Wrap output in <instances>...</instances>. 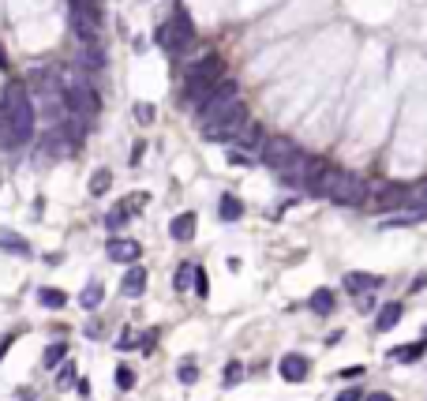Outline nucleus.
<instances>
[{"label": "nucleus", "mask_w": 427, "mask_h": 401, "mask_svg": "<svg viewBox=\"0 0 427 401\" xmlns=\"http://www.w3.org/2000/svg\"><path fill=\"white\" fill-rule=\"evenodd\" d=\"M34 124H38V113H34V101L26 83H8L4 94H0V146H26L34 139Z\"/></svg>", "instance_id": "1"}, {"label": "nucleus", "mask_w": 427, "mask_h": 401, "mask_svg": "<svg viewBox=\"0 0 427 401\" xmlns=\"http://www.w3.org/2000/svg\"><path fill=\"white\" fill-rule=\"evenodd\" d=\"M57 83H60V94H64V109H68V117H79V120L98 117L101 98H98V90L87 83V71H79L76 64H68V68H57Z\"/></svg>", "instance_id": "2"}, {"label": "nucleus", "mask_w": 427, "mask_h": 401, "mask_svg": "<svg viewBox=\"0 0 427 401\" xmlns=\"http://www.w3.org/2000/svg\"><path fill=\"white\" fill-rule=\"evenodd\" d=\"M240 105V87L236 83H218V87L210 90V98L199 105V124H202V132L214 124H221L233 109Z\"/></svg>", "instance_id": "3"}, {"label": "nucleus", "mask_w": 427, "mask_h": 401, "mask_svg": "<svg viewBox=\"0 0 427 401\" xmlns=\"http://www.w3.org/2000/svg\"><path fill=\"white\" fill-rule=\"evenodd\" d=\"M191 42H195V23L188 19V12H184V8H176L173 19L157 26V45H162V49H169V53H184Z\"/></svg>", "instance_id": "4"}, {"label": "nucleus", "mask_w": 427, "mask_h": 401, "mask_svg": "<svg viewBox=\"0 0 427 401\" xmlns=\"http://www.w3.org/2000/svg\"><path fill=\"white\" fill-rule=\"evenodd\" d=\"M296 154H300V146H296L289 135H266L263 146H259V157H263V165H270L274 173H281Z\"/></svg>", "instance_id": "5"}, {"label": "nucleus", "mask_w": 427, "mask_h": 401, "mask_svg": "<svg viewBox=\"0 0 427 401\" xmlns=\"http://www.w3.org/2000/svg\"><path fill=\"white\" fill-rule=\"evenodd\" d=\"M367 195H371V184L364 180V176L345 173V176L338 180V188L330 191V199L338 203V207H364V203H367Z\"/></svg>", "instance_id": "6"}, {"label": "nucleus", "mask_w": 427, "mask_h": 401, "mask_svg": "<svg viewBox=\"0 0 427 401\" xmlns=\"http://www.w3.org/2000/svg\"><path fill=\"white\" fill-rule=\"evenodd\" d=\"M247 120H252V117H247L244 101H240V105H236V109H233V113H229L225 120H221V124L207 128V132H202V135H207V139H225V143H233V139H236V132L247 124Z\"/></svg>", "instance_id": "7"}, {"label": "nucleus", "mask_w": 427, "mask_h": 401, "mask_svg": "<svg viewBox=\"0 0 427 401\" xmlns=\"http://www.w3.org/2000/svg\"><path fill=\"white\" fill-rule=\"evenodd\" d=\"M221 76H225V60H221L218 53H210V57H202L199 64H191V68H188V79L210 83V87H218Z\"/></svg>", "instance_id": "8"}, {"label": "nucleus", "mask_w": 427, "mask_h": 401, "mask_svg": "<svg viewBox=\"0 0 427 401\" xmlns=\"http://www.w3.org/2000/svg\"><path fill=\"white\" fill-rule=\"evenodd\" d=\"M105 255L113 259V263H128V266H135L139 263V255H143V244L139 240H128V237H113L105 244Z\"/></svg>", "instance_id": "9"}, {"label": "nucleus", "mask_w": 427, "mask_h": 401, "mask_svg": "<svg viewBox=\"0 0 427 401\" xmlns=\"http://www.w3.org/2000/svg\"><path fill=\"white\" fill-rule=\"evenodd\" d=\"M341 176H345V169H338V165H322L319 169V176H315V180L308 184V195H322V199H330V191L338 188V180Z\"/></svg>", "instance_id": "10"}, {"label": "nucleus", "mask_w": 427, "mask_h": 401, "mask_svg": "<svg viewBox=\"0 0 427 401\" xmlns=\"http://www.w3.org/2000/svg\"><path fill=\"white\" fill-rule=\"evenodd\" d=\"M277 371H281L285 382H304L311 375V364H308V357H300V352H289V357H281Z\"/></svg>", "instance_id": "11"}, {"label": "nucleus", "mask_w": 427, "mask_h": 401, "mask_svg": "<svg viewBox=\"0 0 427 401\" xmlns=\"http://www.w3.org/2000/svg\"><path fill=\"white\" fill-rule=\"evenodd\" d=\"M263 139H266L263 124H255V120H247V124L236 132V139H233V143H236V151H244V154H247V151H255V154H259V146H263Z\"/></svg>", "instance_id": "12"}, {"label": "nucleus", "mask_w": 427, "mask_h": 401, "mask_svg": "<svg viewBox=\"0 0 427 401\" xmlns=\"http://www.w3.org/2000/svg\"><path fill=\"white\" fill-rule=\"evenodd\" d=\"M71 64H76L79 71H101L105 68V49H101V45H82Z\"/></svg>", "instance_id": "13"}, {"label": "nucleus", "mask_w": 427, "mask_h": 401, "mask_svg": "<svg viewBox=\"0 0 427 401\" xmlns=\"http://www.w3.org/2000/svg\"><path fill=\"white\" fill-rule=\"evenodd\" d=\"M371 203H375L378 210H390V207H401V203H408V191L401 188V184H386L378 195H371Z\"/></svg>", "instance_id": "14"}, {"label": "nucleus", "mask_w": 427, "mask_h": 401, "mask_svg": "<svg viewBox=\"0 0 427 401\" xmlns=\"http://www.w3.org/2000/svg\"><path fill=\"white\" fill-rule=\"evenodd\" d=\"M120 293L124 296H143L146 293V270L143 266H128V274H124V282H120Z\"/></svg>", "instance_id": "15"}, {"label": "nucleus", "mask_w": 427, "mask_h": 401, "mask_svg": "<svg viewBox=\"0 0 427 401\" xmlns=\"http://www.w3.org/2000/svg\"><path fill=\"white\" fill-rule=\"evenodd\" d=\"M101 300H105V285H101L98 278L82 285V293H79V307H82V312H98Z\"/></svg>", "instance_id": "16"}, {"label": "nucleus", "mask_w": 427, "mask_h": 401, "mask_svg": "<svg viewBox=\"0 0 427 401\" xmlns=\"http://www.w3.org/2000/svg\"><path fill=\"white\" fill-rule=\"evenodd\" d=\"M401 315H405V304L401 300H390L378 307V315H375V330H390V326H397L401 323Z\"/></svg>", "instance_id": "17"}, {"label": "nucleus", "mask_w": 427, "mask_h": 401, "mask_svg": "<svg viewBox=\"0 0 427 401\" xmlns=\"http://www.w3.org/2000/svg\"><path fill=\"white\" fill-rule=\"evenodd\" d=\"M195 225H199V218L195 214H176L169 221V237L173 240H191L195 237Z\"/></svg>", "instance_id": "18"}, {"label": "nucleus", "mask_w": 427, "mask_h": 401, "mask_svg": "<svg viewBox=\"0 0 427 401\" xmlns=\"http://www.w3.org/2000/svg\"><path fill=\"white\" fill-rule=\"evenodd\" d=\"M0 248L12 251V255H23V259L31 255V244H26V240H23L15 229H0Z\"/></svg>", "instance_id": "19"}, {"label": "nucleus", "mask_w": 427, "mask_h": 401, "mask_svg": "<svg viewBox=\"0 0 427 401\" xmlns=\"http://www.w3.org/2000/svg\"><path fill=\"white\" fill-rule=\"evenodd\" d=\"M38 300H42V307H49V312H60V307H68V293L45 285V289H38Z\"/></svg>", "instance_id": "20"}, {"label": "nucleus", "mask_w": 427, "mask_h": 401, "mask_svg": "<svg viewBox=\"0 0 427 401\" xmlns=\"http://www.w3.org/2000/svg\"><path fill=\"white\" fill-rule=\"evenodd\" d=\"M218 210H221V214H218V218H221V221H236V218H240V214H244V203H240V199H236V195H221V203H218Z\"/></svg>", "instance_id": "21"}, {"label": "nucleus", "mask_w": 427, "mask_h": 401, "mask_svg": "<svg viewBox=\"0 0 427 401\" xmlns=\"http://www.w3.org/2000/svg\"><path fill=\"white\" fill-rule=\"evenodd\" d=\"M378 285H383V282H378V278H371V274H360V270H356V274H349V278H345V289H349V293H364V289H378Z\"/></svg>", "instance_id": "22"}, {"label": "nucleus", "mask_w": 427, "mask_h": 401, "mask_svg": "<svg viewBox=\"0 0 427 401\" xmlns=\"http://www.w3.org/2000/svg\"><path fill=\"white\" fill-rule=\"evenodd\" d=\"M311 312L315 315H330L333 312V293L330 289H315L311 293Z\"/></svg>", "instance_id": "23"}, {"label": "nucleus", "mask_w": 427, "mask_h": 401, "mask_svg": "<svg viewBox=\"0 0 427 401\" xmlns=\"http://www.w3.org/2000/svg\"><path fill=\"white\" fill-rule=\"evenodd\" d=\"M64 357H68V345H64V341H53L49 349L42 352V368H57Z\"/></svg>", "instance_id": "24"}, {"label": "nucleus", "mask_w": 427, "mask_h": 401, "mask_svg": "<svg viewBox=\"0 0 427 401\" xmlns=\"http://www.w3.org/2000/svg\"><path fill=\"white\" fill-rule=\"evenodd\" d=\"M109 184H113V173H109V169H94V173H90V195H105Z\"/></svg>", "instance_id": "25"}, {"label": "nucleus", "mask_w": 427, "mask_h": 401, "mask_svg": "<svg viewBox=\"0 0 427 401\" xmlns=\"http://www.w3.org/2000/svg\"><path fill=\"white\" fill-rule=\"evenodd\" d=\"M424 357V341H416V345H405V349H390V360H420Z\"/></svg>", "instance_id": "26"}, {"label": "nucleus", "mask_w": 427, "mask_h": 401, "mask_svg": "<svg viewBox=\"0 0 427 401\" xmlns=\"http://www.w3.org/2000/svg\"><path fill=\"white\" fill-rule=\"evenodd\" d=\"M128 218H132V214H128V210L116 203V207L105 214V229H113V232H116V229H124V225H128Z\"/></svg>", "instance_id": "27"}, {"label": "nucleus", "mask_w": 427, "mask_h": 401, "mask_svg": "<svg viewBox=\"0 0 427 401\" xmlns=\"http://www.w3.org/2000/svg\"><path fill=\"white\" fill-rule=\"evenodd\" d=\"M191 282H195V266L191 263H180V270H176V278H173V289H176V293H184Z\"/></svg>", "instance_id": "28"}, {"label": "nucleus", "mask_w": 427, "mask_h": 401, "mask_svg": "<svg viewBox=\"0 0 427 401\" xmlns=\"http://www.w3.org/2000/svg\"><path fill=\"white\" fill-rule=\"evenodd\" d=\"M408 203H412L420 214H427V180H420L416 188H408Z\"/></svg>", "instance_id": "29"}, {"label": "nucleus", "mask_w": 427, "mask_h": 401, "mask_svg": "<svg viewBox=\"0 0 427 401\" xmlns=\"http://www.w3.org/2000/svg\"><path fill=\"white\" fill-rule=\"evenodd\" d=\"M420 218H424L420 210H405V214H397V218H386L383 225H386V229H397V225H416Z\"/></svg>", "instance_id": "30"}, {"label": "nucleus", "mask_w": 427, "mask_h": 401, "mask_svg": "<svg viewBox=\"0 0 427 401\" xmlns=\"http://www.w3.org/2000/svg\"><path fill=\"white\" fill-rule=\"evenodd\" d=\"M120 207H124L128 214H135V210L146 207V195H143V191H139V195H128V199H120Z\"/></svg>", "instance_id": "31"}, {"label": "nucleus", "mask_w": 427, "mask_h": 401, "mask_svg": "<svg viewBox=\"0 0 427 401\" xmlns=\"http://www.w3.org/2000/svg\"><path fill=\"white\" fill-rule=\"evenodd\" d=\"M116 386L120 390H132L135 386V371L132 368H116Z\"/></svg>", "instance_id": "32"}, {"label": "nucleus", "mask_w": 427, "mask_h": 401, "mask_svg": "<svg viewBox=\"0 0 427 401\" xmlns=\"http://www.w3.org/2000/svg\"><path fill=\"white\" fill-rule=\"evenodd\" d=\"M199 379V368H195V360H184L180 364V382H195Z\"/></svg>", "instance_id": "33"}, {"label": "nucleus", "mask_w": 427, "mask_h": 401, "mask_svg": "<svg viewBox=\"0 0 427 401\" xmlns=\"http://www.w3.org/2000/svg\"><path fill=\"white\" fill-rule=\"evenodd\" d=\"M135 120H139V124H150V120H154V105L139 101V105H135Z\"/></svg>", "instance_id": "34"}, {"label": "nucleus", "mask_w": 427, "mask_h": 401, "mask_svg": "<svg viewBox=\"0 0 427 401\" xmlns=\"http://www.w3.org/2000/svg\"><path fill=\"white\" fill-rule=\"evenodd\" d=\"M195 293H199V296H207V293H210V285H207V274H202V266H195Z\"/></svg>", "instance_id": "35"}, {"label": "nucleus", "mask_w": 427, "mask_h": 401, "mask_svg": "<svg viewBox=\"0 0 427 401\" xmlns=\"http://www.w3.org/2000/svg\"><path fill=\"white\" fill-rule=\"evenodd\" d=\"M244 379V368H240V364H229L225 368V382H240Z\"/></svg>", "instance_id": "36"}, {"label": "nucleus", "mask_w": 427, "mask_h": 401, "mask_svg": "<svg viewBox=\"0 0 427 401\" xmlns=\"http://www.w3.org/2000/svg\"><path fill=\"white\" fill-rule=\"evenodd\" d=\"M338 401H364V390H341Z\"/></svg>", "instance_id": "37"}, {"label": "nucleus", "mask_w": 427, "mask_h": 401, "mask_svg": "<svg viewBox=\"0 0 427 401\" xmlns=\"http://www.w3.org/2000/svg\"><path fill=\"white\" fill-rule=\"evenodd\" d=\"M229 162L233 165H252V157H247L244 151H236V154H229Z\"/></svg>", "instance_id": "38"}, {"label": "nucleus", "mask_w": 427, "mask_h": 401, "mask_svg": "<svg viewBox=\"0 0 427 401\" xmlns=\"http://www.w3.org/2000/svg\"><path fill=\"white\" fill-rule=\"evenodd\" d=\"M12 341H15V330L12 334H4V341H0V360H4V352L12 349Z\"/></svg>", "instance_id": "39"}, {"label": "nucleus", "mask_w": 427, "mask_h": 401, "mask_svg": "<svg viewBox=\"0 0 427 401\" xmlns=\"http://www.w3.org/2000/svg\"><path fill=\"white\" fill-rule=\"evenodd\" d=\"M143 154H146V143H135V151H132V165L143 162Z\"/></svg>", "instance_id": "40"}, {"label": "nucleus", "mask_w": 427, "mask_h": 401, "mask_svg": "<svg viewBox=\"0 0 427 401\" xmlns=\"http://www.w3.org/2000/svg\"><path fill=\"white\" fill-rule=\"evenodd\" d=\"M132 345H139V338H135V334H132V330H128V334H124V338H120V349H132Z\"/></svg>", "instance_id": "41"}, {"label": "nucleus", "mask_w": 427, "mask_h": 401, "mask_svg": "<svg viewBox=\"0 0 427 401\" xmlns=\"http://www.w3.org/2000/svg\"><path fill=\"white\" fill-rule=\"evenodd\" d=\"M71 379H76V368H71V364H64V368H60V382H71Z\"/></svg>", "instance_id": "42"}, {"label": "nucleus", "mask_w": 427, "mask_h": 401, "mask_svg": "<svg viewBox=\"0 0 427 401\" xmlns=\"http://www.w3.org/2000/svg\"><path fill=\"white\" fill-rule=\"evenodd\" d=\"M364 401H394V398H390V394H383V390H371V394H367Z\"/></svg>", "instance_id": "43"}, {"label": "nucleus", "mask_w": 427, "mask_h": 401, "mask_svg": "<svg viewBox=\"0 0 427 401\" xmlns=\"http://www.w3.org/2000/svg\"><path fill=\"white\" fill-rule=\"evenodd\" d=\"M356 307H360V312H371V307H375V300H371V296H360Z\"/></svg>", "instance_id": "44"}, {"label": "nucleus", "mask_w": 427, "mask_h": 401, "mask_svg": "<svg viewBox=\"0 0 427 401\" xmlns=\"http://www.w3.org/2000/svg\"><path fill=\"white\" fill-rule=\"evenodd\" d=\"M15 401H34V390H26V386H23V390H19V398H15Z\"/></svg>", "instance_id": "45"}, {"label": "nucleus", "mask_w": 427, "mask_h": 401, "mask_svg": "<svg viewBox=\"0 0 427 401\" xmlns=\"http://www.w3.org/2000/svg\"><path fill=\"white\" fill-rule=\"evenodd\" d=\"M0 68H8V53H4V45H0Z\"/></svg>", "instance_id": "46"}]
</instances>
